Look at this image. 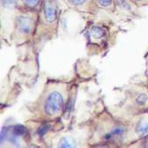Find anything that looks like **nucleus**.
<instances>
[{"mask_svg": "<svg viewBox=\"0 0 148 148\" xmlns=\"http://www.w3.org/2000/svg\"><path fill=\"white\" fill-rule=\"evenodd\" d=\"M86 0H69V2L72 5H82L83 4Z\"/></svg>", "mask_w": 148, "mask_h": 148, "instance_id": "obj_16", "label": "nucleus"}, {"mask_svg": "<svg viewBox=\"0 0 148 148\" xmlns=\"http://www.w3.org/2000/svg\"><path fill=\"white\" fill-rule=\"evenodd\" d=\"M7 134H8V130H7V128H6V127L3 128L2 131H1V143H3L4 140L6 138Z\"/></svg>", "mask_w": 148, "mask_h": 148, "instance_id": "obj_15", "label": "nucleus"}, {"mask_svg": "<svg viewBox=\"0 0 148 148\" xmlns=\"http://www.w3.org/2000/svg\"><path fill=\"white\" fill-rule=\"evenodd\" d=\"M44 17L47 22H53L57 16V9L52 0H46L43 6Z\"/></svg>", "mask_w": 148, "mask_h": 148, "instance_id": "obj_2", "label": "nucleus"}, {"mask_svg": "<svg viewBox=\"0 0 148 148\" xmlns=\"http://www.w3.org/2000/svg\"><path fill=\"white\" fill-rule=\"evenodd\" d=\"M147 100V96L145 94H141L137 97V103L139 104H144Z\"/></svg>", "mask_w": 148, "mask_h": 148, "instance_id": "obj_10", "label": "nucleus"}, {"mask_svg": "<svg viewBox=\"0 0 148 148\" xmlns=\"http://www.w3.org/2000/svg\"><path fill=\"white\" fill-rule=\"evenodd\" d=\"M59 146L60 147H71V145H69V141L67 140V138H62L61 142H60V145H59Z\"/></svg>", "mask_w": 148, "mask_h": 148, "instance_id": "obj_13", "label": "nucleus"}, {"mask_svg": "<svg viewBox=\"0 0 148 148\" xmlns=\"http://www.w3.org/2000/svg\"><path fill=\"white\" fill-rule=\"evenodd\" d=\"M71 108H72V100L69 99L68 103H67V106H66V110H65V116H69V114L71 110Z\"/></svg>", "mask_w": 148, "mask_h": 148, "instance_id": "obj_12", "label": "nucleus"}, {"mask_svg": "<svg viewBox=\"0 0 148 148\" xmlns=\"http://www.w3.org/2000/svg\"><path fill=\"white\" fill-rule=\"evenodd\" d=\"M2 4L6 7H12L15 5V0H2Z\"/></svg>", "mask_w": 148, "mask_h": 148, "instance_id": "obj_11", "label": "nucleus"}, {"mask_svg": "<svg viewBox=\"0 0 148 148\" xmlns=\"http://www.w3.org/2000/svg\"><path fill=\"white\" fill-rule=\"evenodd\" d=\"M18 29L22 34H29L32 29V19L28 17L20 16L17 19Z\"/></svg>", "mask_w": 148, "mask_h": 148, "instance_id": "obj_3", "label": "nucleus"}, {"mask_svg": "<svg viewBox=\"0 0 148 148\" xmlns=\"http://www.w3.org/2000/svg\"><path fill=\"white\" fill-rule=\"evenodd\" d=\"M49 128H50V125L48 124H43V125H41L39 127V129H38V132H37L38 135L40 137H43L47 133V132L48 131Z\"/></svg>", "mask_w": 148, "mask_h": 148, "instance_id": "obj_8", "label": "nucleus"}, {"mask_svg": "<svg viewBox=\"0 0 148 148\" xmlns=\"http://www.w3.org/2000/svg\"><path fill=\"white\" fill-rule=\"evenodd\" d=\"M40 0H22V2L25 5L28 6V7H36L38 5V4L40 3Z\"/></svg>", "mask_w": 148, "mask_h": 148, "instance_id": "obj_9", "label": "nucleus"}, {"mask_svg": "<svg viewBox=\"0 0 148 148\" xmlns=\"http://www.w3.org/2000/svg\"><path fill=\"white\" fill-rule=\"evenodd\" d=\"M90 34L92 37H94L95 39H101L104 36V31L101 27H98V26H94L91 29Z\"/></svg>", "mask_w": 148, "mask_h": 148, "instance_id": "obj_4", "label": "nucleus"}, {"mask_svg": "<svg viewBox=\"0 0 148 148\" xmlns=\"http://www.w3.org/2000/svg\"><path fill=\"white\" fill-rule=\"evenodd\" d=\"M25 132V128L23 125H17L12 129V134L17 136V137L24 135Z\"/></svg>", "mask_w": 148, "mask_h": 148, "instance_id": "obj_5", "label": "nucleus"}, {"mask_svg": "<svg viewBox=\"0 0 148 148\" xmlns=\"http://www.w3.org/2000/svg\"><path fill=\"white\" fill-rule=\"evenodd\" d=\"M63 105V98L60 92L53 91L47 97L45 104H44V110L45 113L48 116H53L59 113Z\"/></svg>", "mask_w": 148, "mask_h": 148, "instance_id": "obj_1", "label": "nucleus"}, {"mask_svg": "<svg viewBox=\"0 0 148 148\" xmlns=\"http://www.w3.org/2000/svg\"><path fill=\"white\" fill-rule=\"evenodd\" d=\"M124 132H125V129H124V128H122V127H116V128H115L110 133L107 134V135L105 136V138H106V139L110 138H111L110 136H112V135H114V136H121Z\"/></svg>", "mask_w": 148, "mask_h": 148, "instance_id": "obj_7", "label": "nucleus"}, {"mask_svg": "<svg viewBox=\"0 0 148 148\" xmlns=\"http://www.w3.org/2000/svg\"><path fill=\"white\" fill-rule=\"evenodd\" d=\"M135 1H142V0H135Z\"/></svg>", "mask_w": 148, "mask_h": 148, "instance_id": "obj_17", "label": "nucleus"}, {"mask_svg": "<svg viewBox=\"0 0 148 148\" xmlns=\"http://www.w3.org/2000/svg\"><path fill=\"white\" fill-rule=\"evenodd\" d=\"M137 132L140 135L148 133V123H139L137 125Z\"/></svg>", "mask_w": 148, "mask_h": 148, "instance_id": "obj_6", "label": "nucleus"}, {"mask_svg": "<svg viewBox=\"0 0 148 148\" xmlns=\"http://www.w3.org/2000/svg\"><path fill=\"white\" fill-rule=\"evenodd\" d=\"M97 1L103 6H109L112 4V0H97Z\"/></svg>", "mask_w": 148, "mask_h": 148, "instance_id": "obj_14", "label": "nucleus"}]
</instances>
